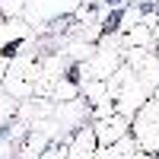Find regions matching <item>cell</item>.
I'll return each instance as SVG.
<instances>
[{
  "label": "cell",
  "mask_w": 159,
  "mask_h": 159,
  "mask_svg": "<svg viewBox=\"0 0 159 159\" xmlns=\"http://www.w3.org/2000/svg\"><path fill=\"white\" fill-rule=\"evenodd\" d=\"M130 137L137 140V147L147 156L159 153V99L156 96L130 118Z\"/></svg>",
  "instance_id": "obj_2"
},
{
  "label": "cell",
  "mask_w": 159,
  "mask_h": 159,
  "mask_svg": "<svg viewBox=\"0 0 159 159\" xmlns=\"http://www.w3.org/2000/svg\"><path fill=\"white\" fill-rule=\"evenodd\" d=\"M54 118H57L61 130L73 134V130H80L83 124H89V105H86V99H67V102H57V105H54Z\"/></svg>",
  "instance_id": "obj_5"
},
{
  "label": "cell",
  "mask_w": 159,
  "mask_h": 159,
  "mask_svg": "<svg viewBox=\"0 0 159 159\" xmlns=\"http://www.w3.org/2000/svg\"><path fill=\"white\" fill-rule=\"evenodd\" d=\"M156 54H159V38H156Z\"/></svg>",
  "instance_id": "obj_10"
},
{
  "label": "cell",
  "mask_w": 159,
  "mask_h": 159,
  "mask_svg": "<svg viewBox=\"0 0 159 159\" xmlns=\"http://www.w3.org/2000/svg\"><path fill=\"white\" fill-rule=\"evenodd\" d=\"M99 153V137H96V127L83 124L80 130H73V140H70V159H92Z\"/></svg>",
  "instance_id": "obj_6"
},
{
  "label": "cell",
  "mask_w": 159,
  "mask_h": 159,
  "mask_svg": "<svg viewBox=\"0 0 159 159\" xmlns=\"http://www.w3.org/2000/svg\"><path fill=\"white\" fill-rule=\"evenodd\" d=\"M121 54H124V64L137 76H143V80H150L153 86H159V54L156 51H150V48H127Z\"/></svg>",
  "instance_id": "obj_4"
},
{
  "label": "cell",
  "mask_w": 159,
  "mask_h": 159,
  "mask_svg": "<svg viewBox=\"0 0 159 159\" xmlns=\"http://www.w3.org/2000/svg\"><path fill=\"white\" fill-rule=\"evenodd\" d=\"M108 89H111L115 108L121 111V115H127V118H134L143 105L156 96V86L150 83V80L137 76L134 70L127 67V64H121V67L115 70V76L108 80Z\"/></svg>",
  "instance_id": "obj_1"
},
{
  "label": "cell",
  "mask_w": 159,
  "mask_h": 159,
  "mask_svg": "<svg viewBox=\"0 0 159 159\" xmlns=\"http://www.w3.org/2000/svg\"><path fill=\"white\" fill-rule=\"evenodd\" d=\"M150 159H159V153H156V156H150Z\"/></svg>",
  "instance_id": "obj_11"
},
{
  "label": "cell",
  "mask_w": 159,
  "mask_h": 159,
  "mask_svg": "<svg viewBox=\"0 0 159 159\" xmlns=\"http://www.w3.org/2000/svg\"><path fill=\"white\" fill-rule=\"evenodd\" d=\"M92 159H105V156H102V153H96V156H92Z\"/></svg>",
  "instance_id": "obj_9"
},
{
  "label": "cell",
  "mask_w": 159,
  "mask_h": 159,
  "mask_svg": "<svg viewBox=\"0 0 159 159\" xmlns=\"http://www.w3.org/2000/svg\"><path fill=\"white\" fill-rule=\"evenodd\" d=\"M92 127H96V137H99V150L102 147H111V143L124 140L130 134V118L115 111V115H105V118H96L92 121Z\"/></svg>",
  "instance_id": "obj_3"
},
{
  "label": "cell",
  "mask_w": 159,
  "mask_h": 159,
  "mask_svg": "<svg viewBox=\"0 0 159 159\" xmlns=\"http://www.w3.org/2000/svg\"><path fill=\"white\" fill-rule=\"evenodd\" d=\"M19 99L16 96H10L7 89H0V127H7V124H13L16 121V115H19Z\"/></svg>",
  "instance_id": "obj_8"
},
{
  "label": "cell",
  "mask_w": 159,
  "mask_h": 159,
  "mask_svg": "<svg viewBox=\"0 0 159 159\" xmlns=\"http://www.w3.org/2000/svg\"><path fill=\"white\" fill-rule=\"evenodd\" d=\"M83 99H86V105H89V108L108 105V102H111L108 80H86V83H83Z\"/></svg>",
  "instance_id": "obj_7"
}]
</instances>
